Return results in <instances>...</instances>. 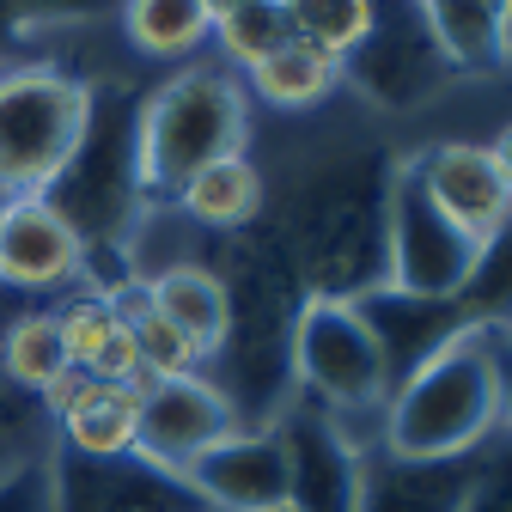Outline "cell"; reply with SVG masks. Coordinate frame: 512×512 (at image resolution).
<instances>
[{
    "label": "cell",
    "instance_id": "obj_1",
    "mask_svg": "<svg viewBox=\"0 0 512 512\" xmlns=\"http://www.w3.org/2000/svg\"><path fill=\"white\" fill-rule=\"evenodd\" d=\"M397 153L378 141H348L305 159L281 202L263 214V232L287 256L305 299L360 305L391 281V177Z\"/></svg>",
    "mask_w": 512,
    "mask_h": 512
},
{
    "label": "cell",
    "instance_id": "obj_2",
    "mask_svg": "<svg viewBox=\"0 0 512 512\" xmlns=\"http://www.w3.org/2000/svg\"><path fill=\"white\" fill-rule=\"evenodd\" d=\"M214 275L226 287V336L208 360V378L226 391L238 427H275V415L293 403V330L305 293L263 226L226 232Z\"/></svg>",
    "mask_w": 512,
    "mask_h": 512
},
{
    "label": "cell",
    "instance_id": "obj_3",
    "mask_svg": "<svg viewBox=\"0 0 512 512\" xmlns=\"http://www.w3.org/2000/svg\"><path fill=\"white\" fill-rule=\"evenodd\" d=\"M244 141H250V92L226 61H183L165 86L141 92L135 165L147 220L165 214L202 165L244 153Z\"/></svg>",
    "mask_w": 512,
    "mask_h": 512
},
{
    "label": "cell",
    "instance_id": "obj_4",
    "mask_svg": "<svg viewBox=\"0 0 512 512\" xmlns=\"http://www.w3.org/2000/svg\"><path fill=\"white\" fill-rule=\"evenodd\" d=\"M494 427H500V348L488 330H464L391 391L378 452L445 464L470 458Z\"/></svg>",
    "mask_w": 512,
    "mask_h": 512
},
{
    "label": "cell",
    "instance_id": "obj_5",
    "mask_svg": "<svg viewBox=\"0 0 512 512\" xmlns=\"http://www.w3.org/2000/svg\"><path fill=\"white\" fill-rule=\"evenodd\" d=\"M135 116H141V92L128 80H116V74L92 80L86 128H80L68 165L43 189V202L86 244H104V250H135V238L147 226L141 165H135Z\"/></svg>",
    "mask_w": 512,
    "mask_h": 512
},
{
    "label": "cell",
    "instance_id": "obj_6",
    "mask_svg": "<svg viewBox=\"0 0 512 512\" xmlns=\"http://www.w3.org/2000/svg\"><path fill=\"white\" fill-rule=\"evenodd\" d=\"M293 403L317 409L360 458L384 445L391 378H384V354L360 305L305 299L293 330Z\"/></svg>",
    "mask_w": 512,
    "mask_h": 512
},
{
    "label": "cell",
    "instance_id": "obj_7",
    "mask_svg": "<svg viewBox=\"0 0 512 512\" xmlns=\"http://www.w3.org/2000/svg\"><path fill=\"white\" fill-rule=\"evenodd\" d=\"M92 80L55 61L0 68V196H43L86 128Z\"/></svg>",
    "mask_w": 512,
    "mask_h": 512
},
{
    "label": "cell",
    "instance_id": "obj_8",
    "mask_svg": "<svg viewBox=\"0 0 512 512\" xmlns=\"http://www.w3.org/2000/svg\"><path fill=\"white\" fill-rule=\"evenodd\" d=\"M452 80H458V68L445 61L439 31L421 0H372L366 37L342 55V92L366 98L372 110L409 116V110L433 104Z\"/></svg>",
    "mask_w": 512,
    "mask_h": 512
},
{
    "label": "cell",
    "instance_id": "obj_9",
    "mask_svg": "<svg viewBox=\"0 0 512 512\" xmlns=\"http://www.w3.org/2000/svg\"><path fill=\"white\" fill-rule=\"evenodd\" d=\"M49 512H208L183 470H165L141 452L86 458L61 445L49 464Z\"/></svg>",
    "mask_w": 512,
    "mask_h": 512
},
{
    "label": "cell",
    "instance_id": "obj_10",
    "mask_svg": "<svg viewBox=\"0 0 512 512\" xmlns=\"http://www.w3.org/2000/svg\"><path fill=\"white\" fill-rule=\"evenodd\" d=\"M470 263H476V238H464L427 202V189L415 183L403 159L391 177V281L384 287L415 293V299H458Z\"/></svg>",
    "mask_w": 512,
    "mask_h": 512
},
{
    "label": "cell",
    "instance_id": "obj_11",
    "mask_svg": "<svg viewBox=\"0 0 512 512\" xmlns=\"http://www.w3.org/2000/svg\"><path fill=\"white\" fill-rule=\"evenodd\" d=\"M86 281V238L43 196H7L0 208V287L19 299H43Z\"/></svg>",
    "mask_w": 512,
    "mask_h": 512
},
{
    "label": "cell",
    "instance_id": "obj_12",
    "mask_svg": "<svg viewBox=\"0 0 512 512\" xmlns=\"http://www.w3.org/2000/svg\"><path fill=\"white\" fill-rule=\"evenodd\" d=\"M226 433H238V415H232L226 391H220L208 372L165 378V384H147V391H141L135 452L153 458V464H165V470H189Z\"/></svg>",
    "mask_w": 512,
    "mask_h": 512
},
{
    "label": "cell",
    "instance_id": "obj_13",
    "mask_svg": "<svg viewBox=\"0 0 512 512\" xmlns=\"http://www.w3.org/2000/svg\"><path fill=\"white\" fill-rule=\"evenodd\" d=\"M409 171L427 189V202L476 244L512 220V189H506L488 141H433L409 159Z\"/></svg>",
    "mask_w": 512,
    "mask_h": 512
},
{
    "label": "cell",
    "instance_id": "obj_14",
    "mask_svg": "<svg viewBox=\"0 0 512 512\" xmlns=\"http://www.w3.org/2000/svg\"><path fill=\"white\" fill-rule=\"evenodd\" d=\"M275 439L287 452V506L293 512H354L360 506V452L305 403L275 415Z\"/></svg>",
    "mask_w": 512,
    "mask_h": 512
},
{
    "label": "cell",
    "instance_id": "obj_15",
    "mask_svg": "<svg viewBox=\"0 0 512 512\" xmlns=\"http://www.w3.org/2000/svg\"><path fill=\"white\" fill-rule=\"evenodd\" d=\"M208 512H281L287 506V452L275 427H238L183 470Z\"/></svg>",
    "mask_w": 512,
    "mask_h": 512
},
{
    "label": "cell",
    "instance_id": "obj_16",
    "mask_svg": "<svg viewBox=\"0 0 512 512\" xmlns=\"http://www.w3.org/2000/svg\"><path fill=\"white\" fill-rule=\"evenodd\" d=\"M360 317L372 324L378 336V354H384V378H391V391L415 372L427 366L445 342H458L470 324L458 299H415V293H397V287H378L360 299Z\"/></svg>",
    "mask_w": 512,
    "mask_h": 512
},
{
    "label": "cell",
    "instance_id": "obj_17",
    "mask_svg": "<svg viewBox=\"0 0 512 512\" xmlns=\"http://www.w3.org/2000/svg\"><path fill=\"white\" fill-rule=\"evenodd\" d=\"M141 281H147V305H153L202 360H214V348H220V336H226V287H220L214 263L177 256V263H165V269H153V275H141Z\"/></svg>",
    "mask_w": 512,
    "mask_h": 512
},
{
    "label": "cell",
    "instance_id": "obj_18",
    "mask_svg": "<svg viewBox=\"0 0 512 512\" xmlns=\"http://www.w3.org/2000/svg\"><path fill=\"white\" fill-rule=\"evenodd\" d=\"M458 494H464V458L427 464L397 452H366L354 512H458Z\"/></svg>",
    "mask_w": 512,
    "mask_h": 512
},
{
    "label": "cell",
    "instance_id": "obj_19",
    "mask_svg": "<svg viewBox=\"0 0 512 512\" xmlns=\"http://www.w3.org/2000/svg\"><path fill=\"white\" fill-rule=\"evenodd\" d=\"M171 208L183 220L208 226V232H250L269 214V183H263V171H256L250 153H226V159H214V165H202L189 177Z\"/></svg>",
    "mask_w": 512,
    "mask_h": 512
},
{
    "label": "cell",
    "instance_id": "obj_20",
    "mask_svg": "<svg viewBox=\"0 0 512 512\" xmlns=\"http://www.w3.org/2000/svg\"><path fill=\"white\" fill-rule=\"evenodd\" d=\"M61 348H68V366L92 372V378H116L141 391V360H135V336H128L122 311L104 293H74L68 305L55 311Z\"/></svg>",
    "mask_w": 512,
    "mask_h": 512
},
{
    "label": "cell",
    "instance_id": "obj_21",
    "mask_svg": "<svg viewBox=\"0 0 512 512\" xmlns=\"http://www.w3.org/2000/svg\"><path fill=\"white\" fill-rule=\"evenodd\" d=\"M55 427H61V445H68V452L122 458V452H135V433H141V391L86 372L80 397L55 415Z\"/></svg>",
    "mask_w": 512,
    "mask_h": 512
},
{
    "label": "cell",
    "instance_id": "obj_22",
    "mask_svg": "<svg viewBox=\"0 0 512 512\" xmlns=\"http://www.w3.org/2000/svg\"><path fill=\"white\" fill-rule=\"evenodd\" d=\"M238 80H244V92L256 104H269V110H317V104H330L342 92V61L324 55V49H311V43H299V37H287L275 55H263Z\"/></svg>",
    "mask_w": 512,
    "mask_h": 512
},
{
    "label": "cell",
    "instance_id": "obj_23",
    "mask_svg": "<svg viewBox=\"0 0 512 512\" xmlns=\"http://www.w3.org/2000/svg\"><path fill=\"white\" fill-rule=\"evenodd\" d=\"M433 31H439V49L458 74H494V68H512L506 61V31H500V7L494 0H421Z\"/></svg>",
    "mask_w": 512,
    "mask_h": 512
},
{
    "label": "cell",
    "instance_id": "obj_24",
    "mask_svg": "<svg viewBox=\"0 0 512 512\" xmlns=\"http://www.w3.org/2000/svg\"><path fill=\"white\" fill-rule=\"evenodd\" d=\"M122 31L147 61H189L208 31H214V13L208 0H122Z\"/></svg>",
    "mask_w": 512,
    "mask_h": 512
},
{
    "label": "cell",
    "instance_id": "obj_25",
    "mask_svg": "<svg viewBox=\"0 0 512 512\" xmlns=\"http://www.w3.org/2000/svg\"><path fill=\"white\" fill-rule=\"evenodd\" d=\"M61 372H68V348H61L55 311H19L13 324H0V378H7V391L43 397Z\"/></svg>",
    "mask_w": 512,
    "mask_h": 512
},
{
    "label": "cell",
    "instance_id": "obj_26",
    "mask_svg": "<svg viewBox=\"0 0 512 512\" xmlns=\"http://www.w3.org/2000/svg\"><path fill=\"white\" fill-rule=\"evenodd\" d=\"M458 311L470 330H488V336L512 330V220L476 244V263L458 287Z\"/></svg>",
    "mask_w": 512,
    "mask_h": 512
},
{
    "label": "cell",
    "instance_id": "obj_27",
    "mask_svg": "<svg viewBox=\"0 0 512 512\" xmlns=\"http://www.w3.org/2000/svg\"><path fill=\"white\" fill-rule=\"evenodd\" d=\"M287 37H293V25H287V7H281V0H244V7L220 13L214 31H208V43H220V55H226L232 74H250L256 61L275 55Z\"/></svg>",
    "mask_w": 512,
    "mask_h": 512
},
{
    "label": "cell",
    "instance_id": "obj_28",
    "mask_svg": "<svg viewBox=\"0 0 512 512\" xmlns=\"http://www.w3.org/2000/svg\"><path fill=\"white\" fill-rule=\"evenodd\" d=\"M287 7V25H293V37L299 43H311V49H324V55H348L360 37H366V25H372V0H281Z\"/></svg>",
    "mask_w": 512,
    "mask_h": 512
},
{
    "label": "cell",
    "instance_id": "obj_29",
    "mask_svg": "<svg viewBox=\"0 0 512 512\" xmlns=\"http://www.w3.org/2000/svg\"><path fill=\"white\" fill-rule=\"evenodd\" d=\"M458 512H512V427H494L464 458Z\"/></svg>",
    "mask_w": 512,
    "mask_h": 512
},
{
    "label": "cell",
    "instance_id": "obj_30",
    "mask_svg": "<svg viewBox=\"0 0 512 512\" xmlns=\"http://www.w3.org/2000/svg\"><path fill=\"white\" fill-rule=\"evenodd\" d=\"M0 7L31 37V31H61V25H92V19L116 13L122 0H0Z\"/></svg>",
    "mask_w": 512,
    "mask_h": 512
},
{
    "label": "cell",
    "instance_id": "obj_31",
    "mask_svg": "<svg viewBox=\"0 0 512 512\" xmlns=\"http://www.w3.org/2000/svg\"><path fill=\"white\" fill-rule=\"evenodd\" d=\"M494 348H500V427H512V348L494 336Z\"/></svg>",
    "mask_w": 512,
    "mask_h": 512
},
{
    "label": "cell",
    "instance_id": "obj_32",
    "mask_svg": "<svg viewBox=\"0 0 512 512\" xmlns=\"http://www.w3.org/2000/svg\"><path fill=\"white\" fill-rule=\"evenodd\" d=\"M488 153H494V165H500V177H506V189H512V122L488 141Z\"/></svg>",
    "mask_w": 512,
    "mask_h": 512
},
{
    "label": "cell",
    "instance_id": "obj_33",
    "mask_svg": "<svg viewBox=\"0 0 512 512\" xmlns=\"http://www.w3.org/2000/svg\"><path fill=\"white\" fill-rule=\"evenodd\" d=\"M19 37H25V31L13 25V13H7V7H0V49H7V43H19Z\"/></svg>",
    "mask_w": 512,
    "mask_h": 512
},
{
    "label": "cell",
    "instance_id": "obj_34",
    "mask_svg": "<svg viewBox=\"0 0 512 512\" xmlns=\"http://www.w3.org/2000/svg\"><path fill=\"white\" fill-rule=\"evenodd\" d=\"M500 31H506V61H512V0L500 7Z\"/></svg>",
    "mask_w": 512,
    "mask_h": 512
},
{
    "label": "cell",
    "instance_id": "obj_35",
    "mask_svg": "<svg viewBox=\"0 0 512 512\" xmlns=\"http://www.w3.org/2000/svg\"><path fill=\"white\" fill-rule=\"evenodd\" d=\"M232 7H244V0H208V13L220 19V13H232Z\"/></svg>",
    "mask_w": 512,
    "mask_h": 512
},
{
    "label": "cell",
    "instance_id": "obj_36",
    "mask_svg": "<svg viewBox=\"0 0 512 512\" xmlns=\"http://www.w3.org/2000/svg\"><path fill=\"white\" fill-rule=\"evenodd\" d=\"M7 433H13V427H7V421H0V470H7Z\"/></svg>",
    "mask_w": 512,
    "mask_h": 512
},
{
    "label": "cell",
    "instance_id": "obj_37",
    "mask_svg": "<svg viewBox=\"0 0 512 512\" xmlns=\"http://www.w3.org/2000/svg\"><path fill=\"white\" fill-rule=\"evenodd\" d=\"M500 342H506V348H512V330H506V336H500Z\"/></svg>",
    "mask_w": 512,
    "mask_h": 512
},
{
    "label": "cell",
    "instance_id": "obj_38",
    "mask_svg": "<svg viewBox=\"0 0 512 512\" xmlns=\"http://www.w3.org/2000/svg\"><path fill=\"white\" fill-rule=\"evenodd\" d=\"M494 7H506V0H494Z\"/></svg>",
    "mask_w": 512,
    "mask_h": 512
},
{
    "label": "cell",
    "instance_id": "obj_39",
    "mask_svg": "<svg viewBox=\"0 0 512 512\" xmlns=\"http://www.w3.org/2000/svg\"><path fill=\"white\" fill-rule=\"evenodd\" d=\"M0 208H7V196H0Z\"/></svg>",
    "mask_w": 512,
    "mask_h": 512
},
{
    "label": "cell",
    "instance_id": "obj_40",
    "mask_svg": "<svg viewBox=\"0 0 512 512\" xmlns=\"http://www.w3.org/2000/svg\"><path fill=\"white\" fill-rule=\"evenodd\" d=\"M281 512H293V506H281Z\"/></svg>",
    "mask_w": 512,
    "mask_h": 512
}]
</instances>
